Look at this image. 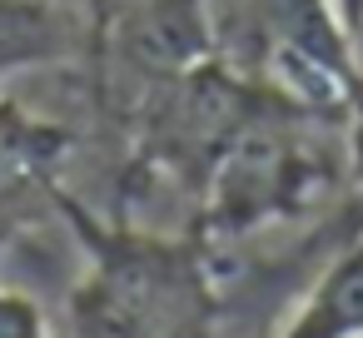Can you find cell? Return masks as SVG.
<instances>
[{"label": "cell", "mask_w": 363, "mask_h": 338, "mask_svg": "<svg viewBox=\"0 0 363 338\" xmlns=\"http://www.w3.org/2000/svg\"><path fill=\"white\" fill-rule=\"evenodd\" d=\"M85 244L70 293V338H214V274L199 244L135 224H100L70 194H50Z\"/></svg>", "instance_id": "obj_1"}, {"label": "cell", "mask_w": 363, "mask_h": 338, "mask_svg": "<svg viewBox=\"0 0 363 338\" xmlns=\"http://www.w3.org/2000/svg\"><path fill=\"white\" fill-rule=\"evenodd\" d=\"M95 50H105L115 70H125L145 90L179 80L214 60L209 0H140L115 26L100 30Z\"/></svg>", "instance_id": "obj_2"}, {"label": "cell", "mask_w": 363, "mask_h": 338, "mask_svg": "<svg viewBox=\"0 0 363 338\" xmlns=\"http://www.w3.org/2000/svg\"><path fill=\"white\" fill-rule=\"evenodd\" d=\"M90 50L95 26L80 0H0V85L70 65Z\"/></svg>", "instance_id": "obj_3"}, {"label": "cell", "mask_w": 363, "mask_h": 338, "mask_svg": "<svg viewBox=\"0 0 363 338\" xmlns=\"http://www.w3.org/2000/svg\"><path fill=\"white\" fill-rule=\"evenodd\" d=\"M274 338H363V234H353L308 283Z\"/></svg>", "instance_id": "obj_4"}, {"label": "cell", "mask_w": 363, "mask_h": 338, "mask_svg": "<svg viewBox=\"0 0 363 338\" xmlns=\"http://www.w3.org/2000/svg\"><path fill=\"white\" fill-rule=\"evenodd\" d=\"M65 150V135L45 120L21 115L0 100V209H11L21 194L40 189L55 194V159Z\"/></svg>", "instance_id": "obj_5"}, {"label": "cell", "mask_w": 363, "mask_h": 338, "mask_svg": "<svg viewBox=\"0 0 363 338\" xmlns=\"http://www.w3.org/2000/svg\"><path fill=\"white\" fill-rule=\"evenodd\" d=\"M0 338H50L45 308L21 288H0Z\"/></svg>", "instance_id": "obj_6"}, {"label": "cell", "mask_w": 363, "mask_h": 338, "mask_svg": "<svg viewBox=\"0 0 363 338\" xmlns=\"http://www.w3.org/2000/svg\"><path fill=\"white\" fill-rule=\"evenodd\" d=\"M80 6H85V16H90V26H95V40H100V30L115 26L130 6H140V0H80Z\"/></svg>", "instance_id": "obj_7"}, {"label": "cell", "mask_w": 363, "mask_h": 338, "mask_svg": "<svg viewBox=\"0 0 363 338\" xmlns=\"http://www.w3.org/2000/svg\"><path fill=\"white\" fill-rule=\"evenodd\" d=\"M333 11H338V21H343V30H348V40H353L358 26H363V0H333Z\"/></svg>", "instance_id": "obj_8"}, {"label": "cell", "mask_w": 363, "mask_h": 338, "mask_svg": "<svg viewBox=\"0 0 363 338\" xmlns=\"http://www.w3.org/2000/svg\"><path fill=\"white\" fill-rule=\"evenodd\" d=\"M353 65H358V95H353V105L363 110V26H358V35H353Z\"/></svg>", "instance_id": "obj_9"}]
</instances>
